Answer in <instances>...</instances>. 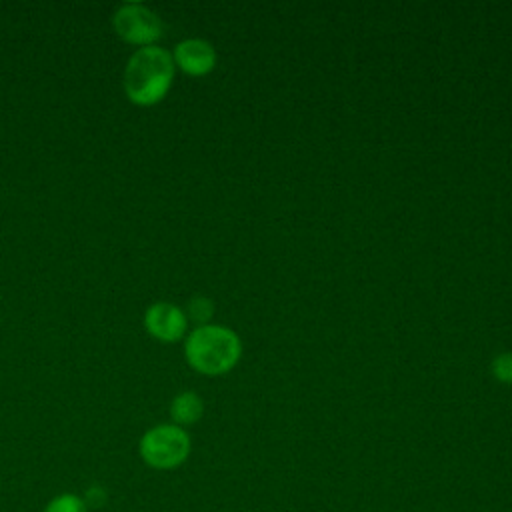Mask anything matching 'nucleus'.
<instances>
[{"label": "nucleus", "mask_w": 512, "mask_h": 512, "mask_svg": "<svg viewBox=\"0 0 512 512\" xmlns=\"http://www.w3.org/2000/svg\"><path fill=\"white\" fill-rule=\"evenodd\" d=\"M142 460L158 470H170L180 466L190 454V436L176 424H160L150 428L140 438Z\"/></svg>", "instance_id": "obj_3"}, {"label": "nucleus", "mask_w": 512, "mask_h": 512, "mask_svg": "<svg viewBox=\"0 0 512 512\" xmlns=\"http://www.w3.org/2000/svg\"><path fill=\"white\" fill-rule=\"evenodd\" d=\"M172 60L188 76H206L216 66V50L204 38H184L174 46Z\"/></svg>", "instance_id": "obj_6"}, {"label": "nucleus", "mask_w": 512, "mask_h": 512, "mask_svg": "<svg viewBox=\"0 0 512 512\" xmlns=\"http://www.w3.org/2000/svg\"><path fill=\"white\" fill-rule=\"evenodd\" d=\"M202 414H204V402L192 390L176 394L170 402V418L180 428L198 422L202 418Z\"/></svg>", "instance_id": "obj_7"}, {"label": "nucleus", "mask_w": 512, "mask_h": 512, "mask_svg": "<svg viewBox=\"0 0 512 512\" xmlns=\"http://www.w3.org/2000/svg\"><path fill=\"white\" fill-rule=\"evenodd\" d=\"M114 32L138 48L152 46L162 36L160 16L142 2H124L112 16Z\"/></svg>", "instance_id": "obj_4"}, {"label": "nucleus", "mask_w": 512, "mask_h": 512, "mask_svg": "<svg viewBox=\"0 0 512 512\" xmlns=\"http://www.w3.org/2000/svg\"><path fill=\"white\" fill-rule=\"evenodd\" d=\"M186 318L196 322L198 326H204V324H210L212 316H214V302L208 298V296H194L188 300L186 304Z\"/></svg>", "instance_id": "obj_8"}, {"label": "nucleus", "mask_w": 512, "mask_h": 512, "mask_svg": "<svg viewBox=\"0 0 512 512\" xmlns=\"http://www.w3.org/2000/svg\"><path fill=\"white\" fill-rule=\"evenodd\" d=\"M184 356L196 372L204 376H220L238 364L242 356V342L232 328L210 322L196 326L186 336Z\"/></svg>", "instance_id": "obj_2"}, {"label": "nucleus", "mask_w": 512, "mask_h": 512, "mask_svg": "<svg viewBox=\"0 0 512 512\" xmlns=\"http://www.w3.org/2000/svg\"><path fill=\"white\" fill-rule=\"evenodd\" d=\"M44 512H86V506L76 494H62V496L54 498L44 508Z\"/></svg>", "instance_id": "obj_9"}, {"label": "nucleus", "mask_w": 512, "mask_h": 512, "mask_svg": "<svg viewBox=\"0 0 512 512\" xmlns=\"http://www.w3.org/2000/svg\"><path fill=\"white\" fill-rule=\"evenodd\" d=\"M144 328L160 342H176L186 334V312L172 302H154L144 312Z\"/></svg>", "instance_id": "obj_5"}, {"label": "nucleus", "mask_w": 512, "mask_h": 512, "mask_svg": "<svg viewBox=\"0 0 512 512\" xmlns=\"http://www.w3.org/2000/svg\"><path fill=\"white\" fill-rule=\"evenodd\" d=\"M174 72L172 52L166 48L156 44L136 48L124 66V94L136 106H154L168 94Z\"/></svg>", "instance_id": "obj_1"}, {"label": "nucleus", "mask_w": 512, "mask_h": 512, "mask_svg": "<svg viewBox=\"0 0 512 512\" xmlns=\"http://www.w3.org/2000/svg\"><path fill=\"white\" fill-rule=\"evenodd\" d=\"M492 374L498 382L512 384V352H502L492 360Z\"/></svg>", "instance_id": "obj_10"}]
</instances>
